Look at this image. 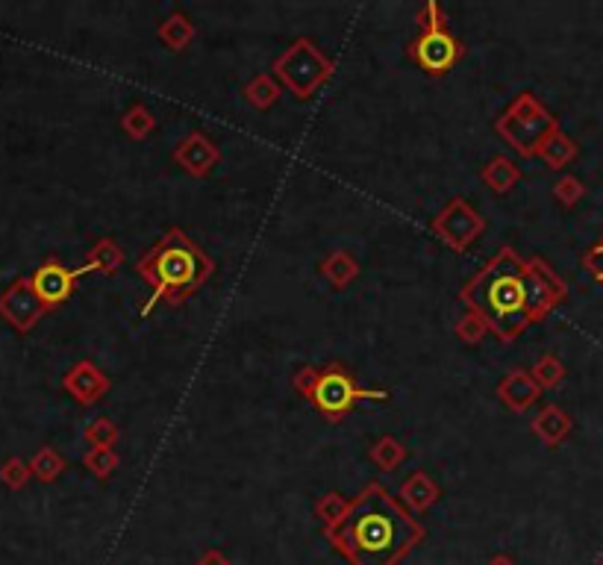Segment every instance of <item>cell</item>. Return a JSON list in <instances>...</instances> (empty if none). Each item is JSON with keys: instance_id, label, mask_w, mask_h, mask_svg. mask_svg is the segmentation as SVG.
Here are the masks:
<instances>
[{"instance_id": "cell-18", "label": "cell", "mask_w": 603, "mask_h": 565, "mask_svg": "<svg viewBox=\"0 0 603 565\" xmlns=\"http://www.w3.org/2000/svg\"><path fill=\"white\" fill-rule=\"evenodd\" d=\"M27 477H30V471H27V465L21 463V460H9V463L3 465V480H6V486L18 489V486H24Z\"/></svg>"}, {"instance_id": "cell-7", "label": "cell", "mask_w": 603, "mask_h": 565, "mask_svg": "<svg viewBox=\"0 0 603 565\" xmlns=\"http://www.w3.org/2000/svg\"><path fill=\"white\" fill-rule=\"evenodd\" d=\"M42 312H45V304L36 298L30 280L12 283V286L6 289V295L0 298V315L9 318L21 333H27V330L36 324V318H39Z\"/></svg>"}, {"instance_id": "cell-14", "label": "cell", "mask_w": 603, "mask_h": 565, "mask_svg": "<svg viewBox=\"0 0 603 565\" xmlns=\"http://www.w3.org/2000/svg\"><path fill=\"white\" fill-rule=\"evenodd\" d=\"M498 192H506L515 180H518V168L515 165H509L506 159H495L489 168H486V174H483Z\"/></svg>"}, {"instance_id": "cell-13", "label": "cell", "mask_w": 603, "mask_h": 565, "mask_svg": "<svg viewBox=\"0 0 603 565\" xmlns=\"http://www.w3.org/2000/svg\"><path fill=\"white\" fill-rule=\"evenodd\" d=\"M539 386H559L562 383V377H565V368H562V362L556 360V357H542V360L536 362V368H533V374H530Z\"/></svg>"}, {"instance_id": "cell-1", "label": "cell", "mask_w": 603, "mask_h": 565, "mask_svg": "<svg viewBox=\"0 0 603 565\" xmlns=\"http://www.w3.org/2000/svg\"><path fill=\"white\" fill-rule=\"evenodd\" d=\"M462 298L501 339H515L565 298V286L539 259L524 262L506 248L471 280Z\"/></svg>"}, {"instance_id": "cell-15", "label": "cell", "mask_w": 603, "mask_h": 565, "mask_svg": "<svg viewBox=\"0 0 603 565\" xmlns=\"http://www.w3.org/2000/svg\"><path fill=\"white\" fill-rule=\"evenodd\" d=\"M345 513H348V504H345V501H342L336 492H333V495H327L324 501H318V515L327 521V527H333V524H336V521H339V518H342Z\"/></svg>"}, {"instance_id": "cell-6", "label": "cell", "mask_w": 603, "mask_h": 565, "mask_svg": "<svg viewBox=\"0 0 603 565\" xmlns=\"http://www.w3.org/2000/svg\"><path fill=\"white\" fill-rule=\"evenodd\" d=\"M92 268H98V262H92V265H86V268H77V271H68V268H62L56 259L51 262H45L36 274H33V292H36V298L45 304V309L59 307L62 301H68V295L74 292V280L77 277H83L86 271H92Z\"/></svg>"}, {"instance_id": "cell-5", "label": "cell", "mask_w": 603, "mask_h": 565, "mask_svg": "<svg viewBox=\"0 0 603 565\" xmlns=\"http://www.w3.org/2000/svg\"><path fill=\"white\" fill-rule=\"evenodd\" d=\"M501 130L512 139V145L521 154L530 156L539 154V148L545 145V139L551 133H556V121L530 95H524L521 101L512 106V112L506 115V124H503Z\"/></svg>"}, {"instance_id": "cell-4", "label": "cell", "mask_w": 603, "mask_h": 565, "mask_svg": "<svg viewBox=\"0 0 603 565\" xmlns=\"http://www.w3.org/2000/svg\"><path fill=\"white\" fill-rule=\"evenodd\" d=\"M365 398H377L383 401L386 392H371V389H359L353 383V377L342 368V365H330L324 371L315 374V383L309 389V401L330 418H342L345 412L351 410L356 401Z\"/></svg>"}, {"instance_id": "cell-3", "label": "cell", "mask_w": 603, "mask_h": 565, "mask_svg": "<svg viewBox=\"0 0 603 565\" xmlns=\"http://www.w3.org/2000/svg\"><path fill=\"white\" fill-rule=\"evenodd\" d=\"M212 271V262L203 257L201 251L183 236V233H168L151 254L142 262V274L153 283V298L148 309L159 301H177L186 298L201 286V280Z\"/></svg>"}, {"instance_id": "cell-11", "label": "cell", "mask_w": 603, "mask_h": 565, "mask_svg": "<svg viewBox=\"0 0 603 565\" xmlns=\"http://www.w3.org/2000/svg\"><path fill=\"white\" fill-rule=\"evenodd\" d=\"M539 154H542V159H545L551 168H562V165H568V162L577 156V145H574L568 136H562V133L556 130V133H551V136L545 139V145L539 148Z\"/></svg>"}, {"instance_id": "cell-17", "label": "cell", "mask_w": 603, "mask_h": 565, "mask_svg": "<svg viewBox=\"0 0 603 565\" xmlns=\"http://www.w3.org/2000/svg\"><path fill=\"white\" fill-rule=\"evenodd\" d=\"M59 468H62V463H59V457H56L53 451H42V454L33 460V471H36L42 480H53V477L59 474Z\"/></svg>"}, {"instance_id": "cell-19", "label": "cell", "mask_w": 603, "mask_h": 565, "mask_svg": "<svg viewBox=\"0 0 603 565\" xmlns=\"http://www.w3.org/2000/svg\"><path fill=\"white\" fill-rule=\"evenodd\" d=\"M586 265H589V271L598 277L603 283V239H601V245H595L592 251H589V257H586Z\"/></svg>"}, {"instance_id": "cell-10", "label": "cell", "mask_w": 603, "mask_h": 565, "mask_svg": "<svg viewBox=\"0 0 603 565\" xmlns=\"http://www.w3.org/2000/svg\"><path fill=\"white\" fill-rule=\"evenodd\" d=\"M533 430L545 445H559L571 433V418L559 407H545L539 412V418L533 421Z\"/></svg>"}, {"instance_id": "cell-12", "label": "cell", "mask_w": 603, "mask_h": 565, "mask_svg": "<svg viewBox=\"0 0 603 565\" xmlns=\"http://www.w3.org/2000/svg\"><path fill=\"white\" fill-rule=\"evenodd\" d=\"M403 498H406V504H409V507L424 510V507H430V504H433L436 489H433V483H430L424 474H415V477H409V480L403 483Z\"/></svg>"}, {"instance_id": "cell-9", "label": "cell", "mask_w": 603, "mask_h": 565, "mask_svg": "<svg viewBox=\"0 0 603 565\" xmlns=\"http://www.w3.org/2000/svg\"><path fill=\"white\" fill-rule=\"evenodd\" d=\"M501 398L506 401V407L512 410H527L536 398H539V383L527 374V371H512L501 383Z\"/></svg>"}, {"instance_id": "cell-16", "label": "cell", "mask_w": 603, "mask_h": 565, "mask_svg": "<svg viewBox=\"0 0 603 565\" xmlns=\"http://www.w3.org/2000/svg\"><path fill=\"white\" fill-rule=\"evenodd\" d=\"M583 183L580 180H574V177H562L559 183H556V198L562 201L565 206H571V204H577L580 198H583Z\"/></svg>"}, {"instance_id": "cell-2", "label": "cell", "mask_w": 603, "mask_h": 565, "mask_svg": "<svg viewBox=\"0 0 603 565\" xmlns=\"http://www.w3.org/2000/svg\"><path fill=\"white\" fill-rule=\"evenodd\" d=\"M327 539L353 565H398L424 539V527L403 513L380 483H371L348 504V513L327 527Z\"/></svg>"}, {"instance_id": "cell-20", "label": "cell", "mask_w": 603, "mask_h": 565, "mask_svg": "<svg viewBox=\"0 0 603 565\" xmlns=\"http://www.w3.org/2000/svg\"><path fill=\"white\" fill-rule=\"evenodd\" d=\"M198 565H230L224 560V554H218V551H209V554H203L201 563Z\"/></svg>"}, {"instance_id": "cell-8", "label": "cell", "mask_w": 603, "mask_h": 565, "mask_svg": "<svg viewBox=\"0 0 603 565\" xmlns=\"http://www.w3.org/2000/svg\"><path fill=\"white\" fill-rule=\"evenodd\" d=\"M459 56V48L445 30H427L418 42H415V59L421 62L424 71L430 74H442L448 71Z\"/></svg>"}, {"instance_id": "cell-22", "label": "cell", "mask_w": 603, "mask_h": 565, "mask_svg": "<svg viewBox=\"0 0 603 565\" xmlns=\"http://www.w3.org/2000/svg\"><path fill=\"white\" fill-rule=\"evenodd\" d=\"M598 565H603V560H601V563H598Z\"/></svg>"}, {"instance_id": "cell-21", "label": "cell", "mask_w": 603, "mask_h": 565, "mask_svg": "<svg viewBox=\"0 0 603 565\" xmlns=\"http://www.w3.org/2000/svg\"><path fill=\"white\" fill-rule=\"evenodd\" d=\"M489 565H515V563H512L509 557H495V560H492V563H489Z\"/></svg>"}]
</instances>
